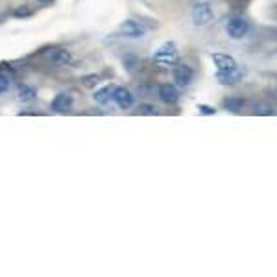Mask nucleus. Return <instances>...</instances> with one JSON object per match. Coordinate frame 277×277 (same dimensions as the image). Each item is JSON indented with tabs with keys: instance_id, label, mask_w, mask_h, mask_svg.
Masks as SVG:
<instances>
[{
	"instance_id": "nucleus-1",
	"label": "nucleus",
	"mask_w": 277,
	"mask_h": 277,
	"mask_svg": "<svg viewBox=\"0 0 277 277\" xmlns=\"http://www.w3.org/2000/svg\"><path fill=\"white\" fill-rule=\"evenodd\" d=\"M152 61H153V65H157V67H165V68H170V67H174V65H178L179 52H178L176 43L174 41L163 43L161 47L155 50V54L152 56Z\"/></svg>"
},
{
	"instance_id": "nucleus-2",
	"label": "nucleus",
	"mask_w": 277,
	"mask_h": 277,
	"mask_svg": "<svg viewBox=\"0 0 277 277\" xmlns=\"http://www.w3.org/2000/svg\"><path fill=\"white\" fill-rule=\"evenodd\" d=\"M39 56L45 58V61L52 67H67V65H74L72 54L68 52L67 48L61 47H52V48H45L39 52Z\"/></svg>"
},
{
	"instance_id": "nucleus-3",
	"label": "nucleus",
	"mask_w": 277,
	"mask_h": 277,
	"mask_svg": "<svg viewBox=\"0 0 277 277\" xmlns=\"http://www.w3.org/2000/svg\"><path fill=\"white\" fill-rule=\"evenodd\" d=\"M118 37H126V39H142L146 35V28L141 22H137L135 19H126L118 24L115 31Z\"/></svg>"
},
{
	"instance_id": "nucleus-4",
	"label": "nucleus",
	"mask_w": 277,
	"mask_h": 277,
	"mask_svg": "<svg viewBox=\"0 0 277 277\" xmlns=\"http://www.w3.org/2000/svg\"><path fill=\"white\" fill-rule=\"evenodd\" d=\"M225 31L231 39H244L250 31V22L241 15H233L225 22Z\"/></svg>"
},
{
	"instance_id": "nucleus-5",
	"label": "nucleus",
	"mask_w": 277,
	"mask_h": 277,
	"mask_svg": "<svg viewBox=\"0 0 277 277\" xmlns=\"http://www.w3.org/2000/svg\"><path fill=\"white\" fill-rule=\"evenodd\" d=\"M213 19H215V13H213V8H211L209 2H198V4H194L192 22L196 26H205V24H209Z\"/></svg>"
},
{
	"instance_id": "nucleus-6",
	"label": "nucleus",
	"mask_w": 277,
	"mask_h": 277,
	"mask_svg": "<svg viewBox=\"0 0 277 277\" xmlns=\"http://www.w3.org/2000/svg\"><path fill=\"white\" fill-rule=\"evenodd\" d=\"M172 76H174V85L178 89H185L188 85L194 82V70L188 65H174V70H172Z\"/></svg>"
},
{
	"instance_id": "nucleus-7",
	"label": "nucleus",
	"mask_w": 277,
	"mask_h": 277,
	"mask_svg": "<svg viewBox=\"0 0 277 277\" xmlns=\"http://www.w3.org/2000/svg\"><path fill=\"white\" fill-rule=\"evenodd\" d=\"M216 82L220 85H225V87H233V85L241 84L242 78H244V70L239 67L229 68V70H216L215 74Z\"/></svg>"
},
{
	"instance_id": "nucleus-8",
	"label": "nucleus",
	"mask_w": 277,
	"mask_h": 277,
	"mask_svg": "<svg viewBox=\"0 0 277 277\" xmlns=\"http://www.w3.org/2000/svg\"><path fill=\"white\" fill-rule=\"evenodd\" d=\"M74 107V100L70 94L67 93H59L56 94L52 98V102H50V109L54 111V113H58V115H67V113H70Z\"/></svg>"
},
{
	"instance_id": "nucleus-9",
	"label": "nucleus",
	"mask_w": 277,
	"mask_h": 277,
	"mask_svg": "<svg viewBox=\"0 0 277 277\" xmlns=\"http://www.w3.org/2000/svg\"><path fill=\"white\" fill-rule=\"evenodd\" d=\"M111 100H113L121 109H130V107H133V104H135L133 94L126 89V87H115V89H113V96H111Z\"/></svg>"
},
{
	"instance_id": "nucleus-10",
	"label": "nucleus",
	"mask_w": 277,
	"mask_h": 277,
	"mask_svg": "<svg viewBox=\"0 0 277 277\" xmlns=\"http://www.w3.org/2000/svg\"><path fill=\"white\" fill-rule=\"evenodd\" d=\"M159 98L167 105H176L179 102V89L172 84H161L159 85Z\"/></svg>"
},
{
	"instance_id": "nucleus-11",
	"label": "nucleus",
	"mask_w": 277,
	"mask_h": 277,
	"mask_svg": "<svg viewBox=\"0 0 277 277\" xmlns=\"http://www.w3.org/2000/svg\"><path fill=\"white\" fill-rule=\"evenodd\" d=\"M211 58H213V63H215L216 70H229V68L239 67L236 59L233 58V56H229V54L215 52L213 56H211Z\"/></svg>"
},
{
	"instance_id": "nucleus-12",
	"label": "nucleus",
	"mask_w": 277,
	"mask_h": 277,
	"mask_svg": "<svg viewBox=\"0 0 277 277\" xmlns=\"http://www.w3.org/2000/svg\"><path fill=\"white\" fill-rule=\"evenodd\" d=\"M15 78V70L10 63L2 61L0 63V94H4L6 91L10 89L11 80Z\"/></svg>"
},
{
	"instance_id": "nucleus-13",
	"label": "nucleus",
	"mask_w": 277,
	"mask_h": 277,
	"mask_svg": "<svg viewBox=\"0 0 277 277\" xmlns=\"http://www.w3.org/2000/svg\"><path fill=\"white\" fill-rule=\"evenodd\" d=\"M113 89H115V85H105L102 89H98L96 93H93V98L96 104H109L111 102V96H113Z\"/></svg>"
},
{
	"instance_id": "nucleus-14",
	"label": "nucleus",
	"mask_w": 277,
	"mask_h": 277,
	"mask_svg": "<svg viewBox=\"0 0 277 277\" xmlns=\"http://www.w3.org/2000/svg\"><path fill=\"white\" fill-rule=\"evenodd\" d=\"M244 105H246V102L241 96H227L224 100V107L227 111H231V113H241L244 109Z\"/></svg>"
},
{
	"instance_id": "nucleus-15",
	"label": "nucleus",
	"mask_w": 277,
	"mask_h": 277,
	"mask_svg": "<svg viewBox=\"0 0 277 277\" xmlns=\"http://www.w3.org/2000/svg\"><path fill=\"white\" fill-rule=\"evenodd\" d=\"M122 65H124V68L128 72L133 74L139 70V67H141V59L137 58L135 54H126L124 58H122Z\"/></svg>"
},
{
	"instance_id": "nucleus-16",
	"label": "nucleus",
	"mask_w": 277,
	"mask_h": 277,
	"mask_svg": "<svg viewBox=\"0 0 277 277\" xmlns=\"http://www.w3.org/2000/svg\"><path fill=\"white\" fill-rule=\"evenodd\" d=\"M35 98H37V91L33 87H30V85H22L21 89H19V100L24 102V104H30Z\"/></svg>"
},
{
	"instance_id": "nucleus-17",
	"label": "nucleus",
	"mask_w": 277,
	"mask_h": 277,
	"mask_svg": "<svg viewBox=\"0 0 277 277\" xmlns=\"http://www.w3.org/2000/svg\"><path fill=\"white\" fill-rule=\"evenodd\" d=\"M100 76L98 74H87V76H84L82 78V84L85 85V87H89V89H93V87H96V85L100 84Z\"/></svg>"
},
{
	"instance_id": "nucleus-18",
	"label": "nucleus",
	"mask_w": 277,
	"mask_h": 277,
	"mask_svg": "<svg viewBox=\"0 0 277 277\" xmlns=\"http://www.w3.org/2000/svg\"><path fill=\"white\" fill-rule=\"evenodd\" d=\"M30 15H31V10L28 6H21V8H17V10L13 11V17H15V19H28Z\"/></svg>"
},
{
	"instance_id": "nucleus-19",
	"label": "nucleus",
	"mask_w": 277,
	"mask_h": 277,
	"mask_svg": "<svg viewBox=\"0 0 277 277\" xmlns=\"http://www.w3.org/2000/svg\"><path fill=\"white\" fill-rule=\"evenodd\" d=\"M139 113L141 115H157V109L153 104H141L139 105Z\"/></svg>"
},
{
	"instance_id": "nucleus-20",
	"label": "nucleus",
	"mask_w": 277,
	"mask_h": 277,
	"mask_svg": "<svg viewBox=\"0 0 277 277\" xmlns=\"http://www.w3.org/2000/svg\"><path fill=\"white\" fill-rule=\"evenodd\" d=\"M198 111H200V115H215V113H216L215 107L205 105V104H198Z\"/></svg>"
},
{
	"instance_id": "nucleus-21",
	"label": "nucleus",
	"mask_w": 277,
	"mask_h": 277,
	"mask_svg": "<svg viewBox=\"0 0 277 277\" xmlns=\"http://www.w3.org/2000/svg\"><path fill=\"white\" fill-rule=\"evenodd\" d=\"M39 2H41V4H45V6H48V4H52L54 0H39Z\"/></svg>"
}]
</instances>
